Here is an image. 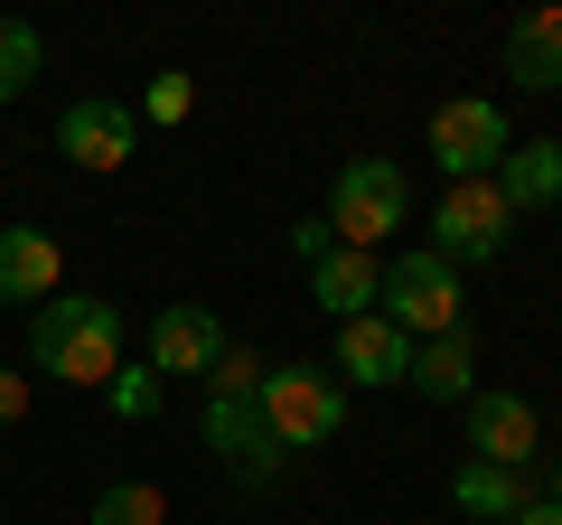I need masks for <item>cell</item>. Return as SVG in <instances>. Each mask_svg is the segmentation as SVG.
<instances>
[{
	"label": "cell",
	"instance_id": "cell-1",
	"mask_svg": "<svg viewBox=\"0 0 562 525\" xmlns=\"http://www.w3.org/2000/svg\"><path fill=\"white\" fill-rule=\"evenodd\" d=\"M122 310L94 301V291H57V301H38V320H29V366L57 384H113L122 376Z\"/></svg>",
	"mask_w": 562,
	"mask_h": 525
},
{
	"label": "cell",
	"instance_id": "cell-2",
	"mask_svg": "<svg viewBox=\"0 0 562 525\" xmlns=\"http://www.w3.org/2000/svg\"><path fill=\"white\" fill-rule=\"evenodd\" d=\"M254 413H262V432H272L281 450H319V442L347 432V384L328 376V366H262Z\"/></svg>",
	"mask_w": 562,
	"mask_h": 525
},
{
	"label": "cell",
	"instance_id": "cell-3",
	"mask_svg": "<svg viewBox=\"0 0 562 525\" xmlns=\"http://www.w3.org/2000/svg\"><path fill=\"white\" fill-rule=\"evenodd\" d=\"M375 310L422 347V338H450V328H469V282L450 272L441 254H431V244H422V254H394V262H384Z\"/></svg>",
	"mask_w": 562,
	"mask_h": 525
},
{
	"label": "cell",
	"instance_id": "cell-4",
	"mask_svg": "<svg viewBox=\"0 0 562 525\" xmlns=\"http://www.w3.org/2000/svg\"><path fill=\"white\" fill-rule=\"evenodd\" d=\"M403 216H413V179H403L394 160H347L338 169V188H328V235H338L347 254H375Z\"/></svg>",
	"mask_w": 562,
	"mask_h": 525
},
{
	"label": "cell",
	"instance_id": "cell-5",
	"mask_svg": "<svg viewBox=\"0 0 562 525\" xmlns=\"http://www.w3.org/2000/svg\"><path fill=\"white\" fill-rule=\"evenodd\" d=\"M506 150H516V132H506V113L487 94H450L441 113H431V169H441L450 188L460 179H497Z\"/></svg>",
	"mask_w": 562,
	"mask_h": 525
},
{
	"label": "cell",
	"instance_id": "cell-6",
	"mask_svg": "<svg viewBox=\"0 0 562 525\" xmlns=\"http://www.w3.org/2000/svg\"><path fill=\"white\" fill-rule=\"evenodd\" d=\"M506 235H516V216H506L497 179H460L441 206H431V254H441L450 272H460V262H497Z\"/></svg>",
	"mask_w": 562,
	"mask_h": 525
},
{
	"label": "cell",
	"instance_id": "cell-7",
	"mask_svg": "<svg viewBox=\"0 0 562 525\" xmlns=\"http://www.w3.org/2000/svg\"><path fill=\"white\" fill-rule=\"evenodd\" d=\"M206 450H216L225 469H235L244 488H272L281 479V460H291V450L272 442V432H262V413H254V394H206Z\"/></svg>",
	"mask_w": 562,
	"mask_h": 525
},
{
	"label": "cell",
	"instance_id": "cell-8",
	"mask_svg": "<svg viewBox=\"0 0 562 525\" xmlns=\"http://www.w3.org/2000/svg\"><path fill=\"white\" fill-rule=\"evenodd\" d=\"M469 460L487 469H535L543 460V423L525 394H497V384H479L469 394Z\"/></svg>",
	"mask_w": 562,
	"mask_h": 525
},
{
	"label": "cell",
	"instance_id": "cell-9",
	"mask_svg": "<svg viewBox=\"0 0 562 525\" xmlns=\"http://www.w3.org/2000/svg\"><path fill=\"white\" fill-rule=\"evenodd\" d=\"M57 150L103 179V169H122L140 150V113H132V103H113V94H85V103H66V113H57Z\"/></svg>",
	"mask_w": 562,
	"mask_h": 525
},
{
	"label": "cell",
	"instance_id": "cell-10",
	"mask_svg": "<svg viewBox=\"0 0 562 525\" xmlns=\"http://www.w3.org/2000/svg\"><path fill=\"white\" fill-rule=\"evenodd\" d=\"M140 347H150L140 366H160V376H206V366L225 357V320L206 301H160L150 328H140Z\"/></svg>",
	"mask_w": 562,
	"mask_h": 525
},
{
	"label": "cell",
	"instance_id": "cell-11",
	"mask_svg": "<svg viewBox=\"0 0 562 525\" xmlns=\"http://www.w3.org/2000/svg\"><path fill=\"white\" fill-rule=\"evenodd\" d=\"M338 384H403L413 376V338H403L384 310H366V320L338 328V366H328Z\"/></svg>",
	"mask_w": 562,
	"mask_h": 525
},
{
	"label": "cell",
	"instance_id": "cell-12",
	"mask_svg": "<svg viewBox=\"0 0 562 525\" xmlns=\"http://www.w3.org/2000/svg\"><path fill=\"white\" fill-rule=\"evenodd\" d=\"M375 291H384V262L375 254H347V244H328L319 262H310V301L328 310V320H366V310H375Z\"/></svg>",
	"mask_w": 562,
	"mask_h": 525
},
{
	"label": "cell",
	"instance_id": "cell-13",
	"mask_svg": "<svg viewBox=\"0 0 562 525\" xmlns=\"http://www.w3.org/2000/svg\"><path fill=\"white\" fill-rule=\"evenodd\" d=\"M57 282H66L57 235H38V225H0V301H57Z\"/></svg>",
	"mask_w": 562,
	"mask_h": 525
},
{
	"label": "cell",
	"instance_id": "cell-14",
	"mask_svg": "<svg viewBox=\"0 0 562 525\" xmlns=\"http://www.w3.org/2000/svg\"><path fill=\"white\" fill-rule=\"evenodd\" d=\"M506 76L525 94H562V0H543V10H525L506 29Z\"/></svg>",
	"mask_w": 562,
	"mask_h": 525
},
{
	"label": "cell",
	"instance_id": "cell-15",
	"mask_svg": "<svg viewBox=\"0 0 562 525\" xmlns=\"http://www.w3.org/2000/svg\"><path fill=\"white\" fill-rule=\"evenodd\" d=\"M469 376H479V338L450 328V338H422L413 347V376H403V384H413L422 404H469V394H479Z\"/></svg>",
	"mask_w": 562,
	"mask_h": 525
},
{
	"label": "cell",
	"instance_id": "cell-16",
	"mask_svg": "<svg viewBox=\"0 0 562 525\" xmlns=\"http://www.w3.org/2000/svg\"><path fill=\"white\" fill-rule=\"evenodd\" d=\"M497 198H506V216L553 206V198H562V142H516V150L497 160Z\"/></svg>",
	"mask_w": 562,
	"mask_h": 525
},
{
	"label": "cell",
	"instance_id": "cell-17",
	"mask_svg": "<svg viewBox=\"0 0 562 525\" xmlns=\"http://www.w3.org/2000/svg\"><path fill=\"white\" fill-rule=\"evenodd\" d=\"M525 498H535V488H525V469H487V460H460V469H450V506H460V516H479V525H506Z\"/></svg>",
	"mask_w": 562,
	"mask_h": 525
},
{
	"label": "cell",
	"instance_id": "cell-18",
	"mask_svg": "<svg viewBox=\"0 0 562 525\" xmlns=\"http://www.w3.org/2000/svg\"><path fill=\"white\" fill-rule=\"evenodd\" d=\"M94 525H169V498H160L150 479H113V488L94 498Z\"/></svg>",
	"mask_w": 562,
	"mask_h": 525
},
{
	"label": "cell",
	"instance_id": "cell-19",
	"mask_svg": "<svg viewBox=\"0 0 562 525\" xmlns=\"http://www.w3.org/2000/svg\"><path fill=\"white\" fill-rule=\"evenodd\" d=\"M103 404H113L122 423H150V413L169 404V376H160V366H122V376L103 384Z\"/></svg>",
	"mask_w": 562,
	"mask_h": 525
},
{
	"label": "cell",
	"instance_id": "cell-20",
	"mask_svg": "<svg viewBox=\"0 0 562 525\" xmlns=\"http://www.w3.org/2000/svg\"><path fill=\"white\" fill-rule=\"evenodd\" d=\"M38 85V29L29 20H0V103H20Z\"/></svg>",
	"mask_w": 562,
	"mask_h": 525
},
{
	"label": "cell",
	"instance_id": "cell-21",
	"mask_svg": "<svg viewBox=\"0 0 562 525\" xmlns=\"http://www.w3.org/2000/svg\"><path fill=\"white\" fill-rule=\"evenodd\" d=\"M254 384H262V357H254V347H235V338H225V357L206 366V394H254Z\"/></svg>",
	"mask_w": 562,
	"mask_h": 525
},
{
	"label": "cell",
	"instance_id": "cell-22",
	"mask_svg": "<svg viewBox=\"0 0 562 525\" xmlns=\"http://www.w3.org/2000/svg\"><path fill=\"white\" fill-rule=\"evenodd\" d=\"M188 103H198V85L169 66V76H150V94H140V122H188Z\"/></svg>",
	"mask_w": 562,
	"mask_h": 525
},
{
	"label": "cell",
	"instance_id": "cell-23",
	"mask_svg": "<svg viewBox=\"0 0 562 525\" xmlns=\"http://www.w3.org/2000/svg\"><path fill=\"white\" fill-rule=\"evenodd\" d=\"M20 423H29V376L0 366V432H20Z\"/></svg>",
	"mask_w": 562,
	"mask_h": 525
},
{
	"label": "cell",
	"instance_id": "cell-24",
	"mask_svg": "<svg viewBox=\"0 0 562 525\" xmlns=\"http://www.w3.org/2000/svg\"><path fill=\"white\" fill-rule=\"evenodd\" d=\"M328 244H338V235H328V225H319V216H310V225H291V254H301V262H319V254H328Z\"/></svg>",
	"mask_w": 562,
	"mask_h": 525
},
{
	"label": "cell",
	"instance_id": "cell-25",
	"mask_svg": "<svg viewBox=\"0 0 562 525\" xmlns=\"http://www.w3.org/2000/svg\"><path fill=\"white\" fill-rule=\"evenodd\" d=\"M506 525H562V506H543V498H525V506H516V516H506Z\"/></svg>",
	"mask_w": 562,
	"mask_h": 525
},
{
	"label": "cell",
	"instance_id": "cell-26",
	"mask_svg": "<svg viewBox=\"0 0 562 525\" xmlns=\"http://www.w3.org/2000/svg\"><path fill=\"white\" fill-rule=\"evenodd\" d=\"M543 506H562V460H553V469H543Z\"/></svg>",
	"mask_w": 562,
	"mask_h": 525
}]
</instances>
